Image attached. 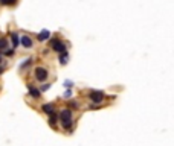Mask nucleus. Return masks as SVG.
Instances as JSON below:
<instances>
[{
  "label": "nucleus",
  "instance_id": "39448f33",
  "mask_svg": "<svg viewBox=\"0 0 174 146\" xmlns=\"http://www.w3.org/2000/svg\"><path fill=\"white\" fill-rule=\"evenodd\" d=\"M41 110H43L44 113H47V114H52L54 110H55V105H54V104H44V105L41 107Z\"/></svg>",
  "mask_w": 174,
  "mask_h": 146
},
{
  "label": "nucleus",
  "instance_id": "9d476101",
  "mask_svg": "<svg viewBox=\"0 0 174 146\" xmlns=\"http://www.w3.org/2000/svg\"><path fill=\"white\" fill-rule=\"evenodd\" d=\"M49 125H51V126H55L57 125V116L52 113L51 114V117H49Z\"/></svg>",
  "mask_w": 174,
  "mask_h": 146
},
{
  "label": "nucleus",
  "instance_id": "f8f14e48",
  "mask_svg": "<svg viewBox=\"0 0 174 146\" xmlns=\"http://www.w3.org/2000/svg\"><path fill=\"white\" fill-rule=\"evenodd\" d=\"M6 46H8L6 40H5V38H0V50H5V49H6Z\"/></svg>",
  "mask_w": 174,
  "mask_h": 146
},
{
  "label": "nucleus",
  "instance_id": "f257e3e1",
  "mask_svg": "<svg viewBox=\"0 0 174 146\" xmlns=\"http://www.w3.org/2000/svg\"><path fill=\"white\" fill-rule=\"evenodd\" d=\"M60 122L64 129H70L72 125H73V117H72V111L69 108H64L61 113H60Z\"/></svg>",
  "mask_w": 174,
  "mask_h": 146
},
{
  "label": "nucleus",
  "instance_id": "0eeeda50",
  "mask_svg": "<svg viewBox=\"0 0 174 146\" xmlns=\"http://www.w3.org/2000/svg\"><path fill=\"white\" fill-rule=\"evenodd\" d=\"M28 90H29V94H31L32 97H35V99H37V97H40V93H41V91H40V90H37V88H34L31 84L28 85Z\"/></svg>",
  "mask_w": 174,
  "mask_h": 146
},
{
  "label": "nucleus",
  "instance_id": "2eb2a0df",
  "mask_svg": "<svg viewBox=\"0 0 174 146\" xmlns=\"http://www.w3.org/2000/svg\"><path fill=\"white\" fill-rule=\"evenodd\" d=\"M49 88H51V85H49V84H44V85L41 87V91H47Z\"/></svg>",
  "mask_w": 174,
  "mask_h": 146
},
{
  "label": "nucleus",
  "instance_id": "423d86ee",
  "mask_svg": "<svg viewBox=\"0 0 174 146\" xmlns=\"http://www.w3.org/2000/svg\"><path fill=\"white\" fill-rule=\"evenodd\" d=\"M21 44L24 46V47H32V40H31V37H28V35H24V37H21Z\"/></svg>",
  "mask_w": 174,
  "mask_h": 146
},
{
  "label": "nucleus",
  "instance_id": "dca6fc26",
  "mask_svg": "<svg viewBox=\"0 0 174 146\" xmlns=\"http://www.w3.org/2000/svg\"><path fill=\"white\" fill-rule=\"evenodd\" d=\"M12 53H14V49H9V50H6V52H5V55H6V56H11Z\"/></svg>",
  "mask_w": 174,
  "mask_h": 146
},
{
  "label": "nucleus",
  "instance_id": "7ed1b4c3",
  "mask_svg": "<svg viewBox=\"0 0 174 146\" xmlns=\"http://www.w3.org/2000/svg\"><path fill=\"white\" fill-rule=\"evenodd\" d=\"M47 76H49V73H47V70H46L44 67H37V68H35V79H37V81L43 82V81L47 79Z\"/></svg>",
  "mask_w": 174,
  "mask_h": 146
},
{
  "label": "nucleus",
  "instance_id": "4468645a",
  "mask_svg": "<svg viewBox=\"0 0 174 146\" xmlns=\"http://www.w3.org/2000/svg\"><path fill=\"white\" fill-rule=\"evenodd\" d=\"M31 64V59H24V62L21 64V68H24V67H26V65H29Z\"/></svg>",
  "mask_w": 174,
  "mask_h": 146
},
{
  "label": "nucleus",
  "instance_id": "a211bd4d",
  "mask_svg": "<svg viewBox=\"0 0 174 146\" xmlns=\"http://www.w3.org/2000/svg\"><path fill=\"white\" fill-rule=\"evenodd\" d=\"M2 59H3V56H2V55H0V61H2Z\"/></svg>",
  "mask_w": 174,
  "mask_h": 146
},
{
  "label": "nucleus",
  "instance_id": "ddd939ff",
  "mask_svg": "<svg viewBox=\"0 0 174 146\" xmlns=\"http://www.w3.org/2000/svg\"><path fill=\"white\" fill-rule=\"evenodd\" d=\"M0 3L5 5V6H9V5H14L15 0H0Z\"/></svg>",
  "mask_w": 174,
  "mask_h": 146
},
{
  "label": "nucleus",
  "instance_id": "f03ea898",
  "mask_svg": "<svg viewBox=\"0 0 174 146\" xmlns=\"http://www.w3.org/2000/svg\"><path fill=\"white\" fill-rule=\"evenodd\" d=\"M104 97H106V94L103 91H99V90H92L89 93V99L92 102H95V104H101L104 101Z\"/></svg>",
  "mask_w": 174,
  "mask_h": 146
},
{
  "label": "nucleus",
  "instance_id": "1a4fd4ad",
  "mask_svg": "<svg viewBox=\"0 0 174 146\" xmlns=\"http://www.w3.org/2000/svg\"><path fill=\"white\" fill-rule=\"evenodd\" d=\"M49 35H51V34H49V31L44 29V31H41V32L38 34V40H40V41H46V40L49 38Z\"/></svg>",
  "mask_w": 174,
  "mask_h": 146
},
{
  "label": "nucleus",
  "instance_id": "f3484780",
  "mask_svg": "<svg viewBox=\"0 0 174 146\" xmlns=\"http://www.w3.org/2000/svg\"><path fill=\"white\" fill-rule=\"evenodd\" d=\"M70 107H73V108H78V102H72V104H70Z\"/></svg>",
  "mask_w": 174,
  "mask_h": 146
},
{
  "label": "nucleus",
  "instance_id": "6e6552de",
  "mask_svg": "<svg viewBox=\"0 0 174 146\" xmlns=\"http://www.w3.org/2000/svg\"><path fill=\"white\" fill-rule=\"evenodd\" d=\"M11 40H12V47L17 49V46H18V43H20V35L14 32V34H11Z\"/></svg>",
  "mask_w": 174,
  "mask_h": 146
},
{
  "label": "nucleus",
  "instance_id": "9b49d317",
  "mask_svg": "<svg viewBox=\"0 0 174 146\" xmlns=\"http://www.w3.org/2000/svg\"><path fill=\"white\" fill-rule=\"evenodd\" d=\"M60 62H61V64H66V62H67V52H61Z\"/></svg>",
  "mask_w": 174,
  "mask_h": 146
},
{
  "label": "nucleus",
  "instance_id": "20e7f679",
  "mask_svg": "<svg viewBox=\"0 0 174 146\" xmlns=\"http://www.w3.org/2000/svg\"><path fill=\"white\" fill-rule=\"evenodd\" d=\"M51 47L54 49L55 52H66V46H64V43L63 41H60V40H57V38H54V40H51Z\"/></svg>",
  "mask_w": 174,
  "mask_h": 146
}]
</instances>
